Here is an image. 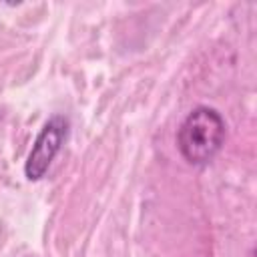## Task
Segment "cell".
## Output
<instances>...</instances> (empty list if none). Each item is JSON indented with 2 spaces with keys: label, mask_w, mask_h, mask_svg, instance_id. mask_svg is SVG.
<instances>
[{
  "label": "cell",
  "mask_w": 257,
  "mask_h": 257,
  "mask_svg": "<svg viewBox=\"0 0 257 257\" xmlns=\"http://www.w3.org/2000/svg\"><path fill=\"white\" fill-rule=\"evenodd\" d=\"M227 124L213 106L193 108L177 131V149L189 165H209L225 143Z\"/></svg>",
  "instance_id": "1"
},
{
  "label": "cell",
  "mask_w": 257,
  "mask_h": 257,
  "mask_svg": "<svg viewBox=\"0 0 257 257\" xmlns=\"http://www.w3.org/2000/svg\"><path fill=\"white\" fill-rule=\"evenodd\" d=\"M68 131H70V120L64 114H52L42 124L24 163V175L28 181L34 183L46 175L50 163L60 153L62 145L66 143Z\"/></svg>",
  "instance_id": "2"
}]
</instances>
